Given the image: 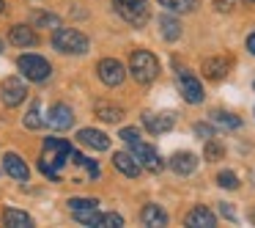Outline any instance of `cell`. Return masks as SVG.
Listing matches in <instances>:
<instances>
[{
    "label": "cell",
    "mask_w": 255,
    "mask_h": 228,
    "mask_svg": "<svg viewBox=\"0 0 255 228\" xmlns=\"http://www.w3.org/2000/svg\"><path fill=\"white\" fill-rule=\"evenodd\" d=\"M132 154H134V160L140 162V168H148L151 173H159L162 171V160H159V154H156L154 146L137 140V143H132Z\"/></svg>",
    "instance_id": "9"
},
{
    "label": "cell",
    "mask_w": 255,
    "mask_h": 228,
    "mask_svg": "<svg viewBox=\"0 0 255 228\" xmlns=\"http://www.w3.org/2000/svg\"><path fill=\"white\" fill-rule=\"evenodd\" d=\"M228 69H231V58H225V55L206 58L203 61V77L211 80V83H220V80H225Z\"/></svg>",
    "instance_id": "12"
},
{
    "label": "cell",
    "mask_w": 255,
    "mask_h": 228,
    "mask_svg": "<svg viewBox=\"0 0 255 228\" xmlns=\"http://www.w3.org/2000/svg\"><path fill=\"white\" fill-rule=\"evenodd\" d=\"M72 154V146L66 138H47L41 146V157H39V171L44 173L50 182L61 179V168L66 165V157Z\"/></svg>",
    "instance_id": "1"
},
{
    "label": "cell",
    "mask_w": 255,
    "mask_h": 228,
    "mask_svg": "<svg viewBox=\"0 0 255 228\" xmlns=\"http://www.w3.org/2000/svg\"><path fill=\"white\" fill-rule=\"evenodd\" d=\"M96 72H99V80H102V83H105V85H110V88L121 85V83H124V77H127L124 66L116 61V58H105V61H99Z\"/></svg>",
    "instance_id": "10"
},
{
    "label": "cell",
    "mask_w": 255,
    "mask_h": 228,
    "mask_svg": "<svg viewBox=\"0 0 255 228\" xmlns=\"http://www.w3.org/2000/svg\"><path fill=\"white\" fill-rule=\"evenodd\" d=\"M178 91H181V96L189 105H200V102H203V85H200V80L195 77L192 72H187V69L178 72Z\"/></svg>",
    "instance_id": "6"
},
{
    "label": "cell",
    "mask_w": 255,
    "mask_h": 228,
    "mask_svg": "<svg viewBox=\"0 0 255 228\" xmlns=\"http://www.w3.org/2000/svg\"><path fill=\"white\" fill-rule=\"evenodd\" d=\"M113 165L129 179L140 176V162L134 160V154H129V151H116V154H113Z\"/></svg>",
    "instance_id": "18"
},
{
    "label": "cell",
    "mask_w": 255,
    "mask_h": 228,
    "mask_svg": "<svg viewBox=\"0 0 255 228\" xmlns=\"http://www.w3.org/2000/svg\"><path fill=\"white\" fill-rule=\"evenodd\" d=\"M233 3H236V0H214V8L222 14H228V11H233Z\"/></svg>",
    "instance_id": "33"
},
{
    "label": "cell",
    "mask_w": 255,
    "mask_h": 228,
    "mask_svg": "<svg viewBox=\"0 0 255 228\" xmlns=\"http://www.w3.org/2000/svg\"><path fill=\"white\" fill-rule=\"evenodd\" d=\"M69 206H72V212H77V209H96L99 201H96V198H69Z\"/></svg>",
    "instance_id": "30"
},
{
    "label": "cell",
    "mask_w": 255,
    "mask_h": 228,
    "mask_svg": "<svg viewBox=\"0 0 255 228\" xmlns=\"http://www.w3.org/2000/svg\"><path fill=\"white\" fill-rule=\"evenodd\" d=\"M77 138H80V143H85L88 149H94V151H107L110 149V138H107L105 132H99V129H94V127L80 129Z\"/></svg>",
    "instance_id": "14"
},
{
    "label": "cell",
    "mask_w": 255,
    "mask_h": 228,
    "mask_svg": "<svg viewBox=\"0 0 255 228\" xmlns=\"http://www.w3.org/2000/svg\"><path fill=\"white\" fill-rule=\"evenodd\" d=\"M96 116H99L102 121H107V124H118L121 116H124V110L118 105H105V102H99V105H96Z\"/></svg>",
    "instance_id": "24"
},
{
    "label": "cell",
    "mask_w": 255,
    "mask_h": 228,
    "mask_svg": "<svg viewBox=\"0 0 255 228\" xmlns=\"http://www.w3.org/2000/svg\"><path fill=\"white\" fill-rule=\"evenodd\" d=\"M140 220H143V226L162 228V226H167V212L162 209V206H156V204H148V206H143V212H140Z\"/></svg>",
    "instance_id": "20"
},
{
    "label": "cell",
    "mask_w": 255,
    "mask_h": 228,
    "mask_svg": "<svg viewBox=\"0 0 255 228\" xmlns=\"http://www.w3.org/2000/svg\"><path fill=\"white\" fill-rule=\"evenodd\" d=\"M195 135L200 140H209V138H214V129H211V124H195Z\"/></svg>",
    "instance_id": "32"
},
{
    "label": "cell",
    "mask_w": 255,
    "mask_h": 228,
    "mask_svg": "<svg viewBox=\"0 0 255 228\" xmlns=\"http://www.w3.org/2000/svg\"><path fill=\"white\" fill-rule=\"evenodd\" d=\"M211 121H214L217 127H222V129H239L242 127V118L233 116V113H228V110H214L211 113Z\"/></svg>",
    "instance_id": "23"
},
{
    "label": "cell",
    "mask_w": 255,
    "mask_h": 228,
    "mask_svg": "<svg viewBox=\"0 0 255 228\" xmlns=\"http://www.w3.org/2000/svg\"><path fill=\"white\" fill-rule=\"evenodd\" d=\"M220 212H222V215L228 217V220H236V212H233V209H231V206H228V204H220Z\"/></svg>",
    "instance_id": "34"
},
{
    "label": "cell",
    "mask_w": 255,
    "mask_h": 228,
    "mask_svg": "<svg viewBox=\"0 0 255 228\" xmlns=\"http://www.w3.org/2000/svg\"><path fill=\"white\" fill-rule=\"evenodd\" d=\"M74 220L83 223V226H91V228H121L124 226V217L116 215V212H96V209H77L74 212Z\"/></svg>",
    "instance_id": "5"
},
{
    "label": "cell",
    "mask_w": 255,
    "mask_h": 228,
    "mask_svg": "<svg viewBox=\"0 0 255 228\" xmlns=\"http://www.w3.org/2000/svg\"><path fill=\"white\" fill-rule=\"evenodd\" d=\"M247 50L255 55V33H250V36H247Z\"/></svg>",
    "instance_id": "35"
},
{
    "label": "cell",
    "mask_w": 255,
    "mask_h": 228,
    "mask_svg": "<svg viewBox=\"0 0 255 228\" xmlns=\"http://www.w3.org/2000/svg\"><path fill=\"white\" fill-rule=\"evenodd\" d=\"M47 124H50L52 129H69L74 124V113H72V107L69 105H61V102H58V105H52L50 107V118H47Z\"/></svg>",
    "instance_id": "13"
},
{
    "label": "cell",
    "mask_w": 255,
    "mask_h": 228,
    "mask_svg": "<svg viewBox=\"0 0 255 228\" xmlns=\"http://www.w3.org/2000/svg\"><path fill=\"white\" fill-rule=\"evenodd\" d=\"M3 168H6V173H8L11 179H17V182H28V176H30L25 160H22L19 154H14V151H8V154L3 157Z\"/></svg>",
    "instance_id": "16"
},
{
    "label": "cell",
    "mask_w": 255,
    "mask_h": 228,
    "mask_svg": "<svg viewBox=\"0 0 255 228\" xmlns=\"http://www.w3.org/2000/svg\"><path fill=\"white\" fill-rule=\"evenodd\" d=\"M116 3H145V0H116Z\"/></svg>",
    "instance_id": "36"
},
{
    "label": "cell",
    "mask_w": 255,
    "mask_h": 228,
    "mask_svg": "<svg viewBox=\"0 0 255 228\" xmlns=\"http://www.w3.org/2000/svg\"><path fill=\"white\" fill-rule=\"evenodd\" d=\"M33 25L36 28H61V17L58 14H50V11H36L33 14Z\"/></svg>",
    "instance_id": "25"
},
{
    "label": "cell",
    "mask_w": 255,
    "mask_h": 228,
    "mask_svg": "<svg viewBox=\"0 0 255 228\" xmlns=\"http://www.w3.org/2000/svg\"><path fill=\"white\" fill-rule=\"evenodd\" d=\"M0 52H3V41H0Z\"/></svg>",
    "instance_id": "39"
},
{
    "label": "cell",
    "mask_w": 255,
    "mask_h": 228,
    "mask_svg": "<svg viewBox=\"0 0 255 228\" xmlns=\"http://www.w3.org/2000/svg\"><path fill=\"white\" fill-rule=\"evenodd\" d=\"M129 72H132V77L140 85H151L156 80V74H159V61L148 50H137L129 58Z\"/></svg>",
    "instance_id": "2"
},
{
    "label": "cell",
    "mask_w": 255,
    "mask_h": 228,
    "mask_svg": "<svg viewBox=\"0 0 255 228\" xmlns=\"http://www.w3.org/2000/svg\"><path fill=\"white\" fill-rule=\"evenodd\" d=\"M203 157H206L209 162H217V160H222V157H225V146H222L220 140L209 138V140H206V149H203Z\"/></svg>",
    "instance_id": "26"
},
{
    "label": "cell",
    "mask_w": 255,
    "mask_h": 228,
    "mask_svg": "<svg viewBox=\"0 0 255 228\" xmlns=\"http://www.w3.org/2000/svg\"><path fill=\"white\" fill-rule=\"evenodd\" d=\"M52 47L58 52H66V55H83V52H88V39L74 28H55Z\"/></svg>",
    "instance_id": "3"
},
{
    "label": "cell",
    "mask_w": 255,
    "mask_h": 228,
    "mask_svg": "<svg viewBox=\"0 0 255 228\" xmlns=\"http://www.w3.org/2000/svg\"><path fill=\"white\" fill-rule=\"evenodd\" d=\"M3 11H6V3H3V0H0V14H3Z\"/></svg>",
    "instance_id": "38"
},
{
    "label": "cell",
    "mask_w": 255,
    "mask_h": 228,
    "mask_svg": "<svg viewBox=\"0 0 255 228\" xmlns=\"http://www.w3.org/2000/svg\"><path fill=\"white\" fill-rule=\"evenodd\" d=\"M247 3H255V0H247Z\"/></svg>",
    "instance_id": "40"
},
{
    "label": "cell",
    "mask_w": 255,
    "mask_h": 228,
    "mask_svg": "<svg viewBox=\"0 0 255 228\" xmlns=\"http://www.w3.org/2000/svg\"><path fill=\"white\" fill-rule=\"evenodd\" d=\"M116 11L121 14V19H127L129 25H134V28H143L145 22H148L151 11L145 3H116Z\"/></svg>",
    "instance_id": "8"
},
{
    "label": "cell",
    "mask_w": 255,
    "mask_h": 228,
    "mask_svg": "<svg viewBox=\"0 0 255 228\" xmlns=\"http://www.w3.org/2000/svg\"><path fill=\"white\" fill-rule=\"evenodd\" d=\"M184 223H187L189 228H214L217 217H214V212H211L209 206H195V209H189V215H187Z\"/></svg>",
    "instance_id": "15"
},
{
    "label": "cell",
    "mask_w": 255,
    "mask_h": 228,
    "mask_svg": "<svg viewBox=\"0 0 255 228\" xmlns=\"http://www.w3.org/2000/svg\"><path fill=\"white\" fill-rule=\"evenodd\" d=\"M0 99H3V105L17 107L19 102L28 99V85H25L19 77H8V80H3V85H0Z\"/></svg>",
    "instance_id": "7"
},
{
    "label": "cell",
    "mask_w": 255,
    "mask_h": 228,
    "mask_svg": "<svg viewBox=\"0 0 255 228\" xmlns=\"http://www.w3.org/2000/svg\"><path fill=\"white\" fill-rule=\"evenodd\" d=\"M118 138H121L124 143H129V146H132V143H137V140H140V132H137V129H134V127H124Z\"/></svg>",
    "instance_id": "31"
},
{
    "label": "cell",
    "mask_w": 255,
    "mask_h": 228,
    "mask_svg": "<svg viewBox=\"0 0 255 228\" xmlns=\"http://www.w3.org/2000/svg\"><path fill=\"white\" fill-rule=\"evenodd\" d=\"M19 72H22L25 80H30V83H47L52 74V66L50 61H44L41 55H22L17 61Z\"/></svg>",
    "instance_id": "4"
},
{
    "label": "cell",
    "mask_w": 255,
    "mask_h": 228,
    "mask_svg": "<svg viewBox=\"0 0 255 228\" xmlns=\"http://www.w3.org/2000/svg\"><path fill=\"white\" fill-rule=\"evenodd\" d=\"M159 28H162L165 41H178V39H181V22H178L176 17H170V14L159 17Z\"/></svg>",
    "instance_id": "22"
},
{
    "label": "cell",
    "mask_w": 255,
    "mask_h": 228,
    "mask_svg": "<svg viewBox=\"0 0 255 228\" xmlns=\"http://www.w3.org/2000/svg\"><path fill=\"white\" fill-rule=\"evenodd\" d=\"M170 168L176 173H181V176H189V173H195V168H198V157H195L192 151H176V154L170 157Z\"/></svg>",
    "instance_id": "19"
},
{
    "label": "cell",
    "mask_w": 255,
    "mask_h": 228,
    "mask_svg": "<svg viewBox=\"0 0 255 228\" xmlns=\"http://www.w3.org/2000/svg\"><path fill=\"white\" fill-rule=\"evenodd\" d=\"M143 124L151 135L170 132L176 127V113H143Z\"/></svg>",
    "instance_id": "11"
},
{
    "label": "cell",
    "mask_w": 255,
    "mask_h": 228,
    "mask_svg": "<svg viewBox=\"0 0 255 228\" xmlns=\"http://www.w3.org/2000/svg\"><path fill=\"white\" fill-rule=\"evenodd\" d=\"M159 6L170 8V11H176V14H187L198 6V0H159Z\"/></svg>",
    "instance_id": "27"
},
{
    "label": "cell",
    "mask_w": 255,
    "mask_h": 228,
    "mask_svg": "<svg viewBox=\"0 0 255 228\" xmlns=\"http://www.w3.org/2000/svg\"><path fill=\"white\" fill-rule=\"evenodd\" d=\"M8 41H11L14 47H36L39 44V36H36V30L28 28V25H14L11 33H8Z\"/></svg>",
    "instance_id": "17"
},
{
    "label": "cell",
    "mask_w": 255,
    "mask_h": 228,
    "mask_svg": "<svg viewBox=\"0 0 255 228\" xmlns=\"http://www.w3.org/2000/svg\"><path fill=\"white\" fill-rule=\"evenodd\" d=\"M250 223H253V226H255V206H253V209H250Z\"/></svg>",
    "instance_id": "37"
},
{
    "label": "cell",
    "mask_w": 255,
    "mask_h": 228,
    "mask_svg": "<svg viewBox=\"0 0 255 228\" xmlns=\"http://www.w3.org/2000/svg\"><path fill=\"white\" fill-rule=\"evenodd\" d=\"M217 184L225 187V190H236L239 187V176L233 171H222V173H217Z\"/></svg>",
    "instance_id": "29"
},
{
    "label": "cell",
    "mask_w": 255,
    "mask_h": 228,
    "mask_svg": "<svg viewBox=\"0 0 255 228\" xmlns=\"http://www.w3.org/2000/svg\"><path fill=\"white\" fill-rule=\"evenodd\" d=\"M44 118H41V105H30L28 116H25V127L28 129H41Z\"/></svg>",
    "instance_id": "28"
},
{
    "label": "cell",
    "mask_w": 255,
    "mask_h": 228,
    "mask_svg": "<svg viewBox=\"0 0 255 228\" xmlns=\"http://www.w3.org/2000/svg\"><path fill=\"white\" fill-rule=\"evenodd\" d=\"M3 226L8 228H30L33 226V217L22 209H6L3 212Z\"/></svg>",
    "instance_id": "21"
}]
</instances>
